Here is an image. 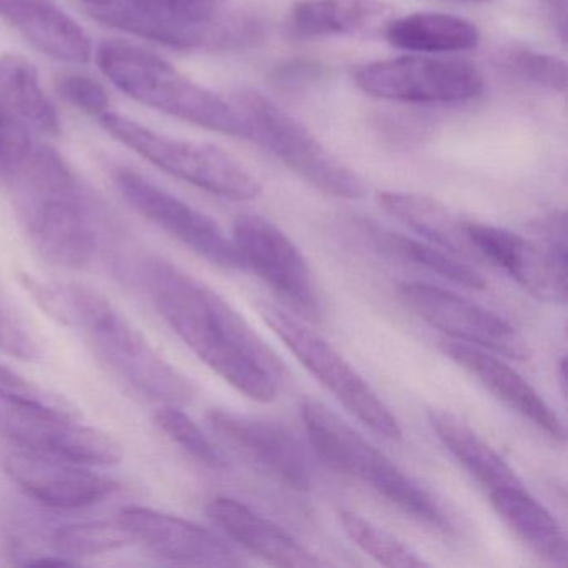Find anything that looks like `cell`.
<instances>
[{
  "label": "cell",
  "mask_w": 568,
  "mask_h": 568,
  "mask_svg": "<svg viewBox=\"0 0 568 568\" xmlns=\"http://www.w3.org/2000/svg\"><path fill=\"white\" fill-rule=\"evenodd\" d=\"M148 278L155 307L205 365L247 397L275 400L285 365L227 301L165 261Z\"/></svg>",
  "instance_id": "obj_1"
},
{
  "label": "cell",
  "mask_w": 568,
  "mask_h": 568,
  "mask_svg": "<svg viewBox=\"0 0 568 568\" xmlns=\"http://www.w3.org/2000/svg\"><path fill=\"white\" fill-rule=\"evenodd\" d=\"M95 61L119 91L148 108L229 138L254 139L251 125L234 104L145 49L105 41L99 45Z\"/></svg>",
  "instance_id": "obj_2"
},
{
  "label": "cell",
  "mask_w": 568,
  "mask_h": 568,
  "mask_svg": "<svg viewBox=\"0 0 568 568\" xmlns=\"http://www.w3.org/2000/svg\"><path fill=\"white\" fill-rule=\"evenodd\" d=\"M302 417L312 447L332 468L374 488L415 520L437 530H450V520L438 501L334 410L308 400Z\"/></svg>",
  "instance_id": "obj_3"
},
{
  "label": "cell",
  "mask_w": 568,
  "mask_h": 568,
  "mask_svg": "<svg viewBox=\"0 0 568 568\" xmlns=\"http://www.w3.org/2000/svg\"><path fill=\"white\" fill-rule=\"evenodd\" d=\"M99 119L109 135L161 171L231 201H252L262 192L257 179L217 145L181 141L108 111Z\"/></svg>",
  "instance_id": "obj_4"
},
{
  "label": "cell",
  "mask_w": 568,
  "mask_h": 568,
  "mask_svg": "<svg viewBox=\"0 0 568 568\" xmlns=\"http://www.w3.org/2000/svg\"><path fill=\"white\" fill-rule=\"evenodd\" d=\"M234 105L251 125L252 141L267 148L302 181L332 197L348 201L364 197L367 191L364 181L271 99L254 89H244L235 95Z\"/></svg>",
  "instance_id": "obj_5"
},
{
  "label": "cell",
  "mask_w": 568,
  "mask_h": 568,
  "mask_svg": "<svg viewBox=\"0 0 568 568\" xmlns=\"http://www.w3.org/2000/svg\"><path fill=\"white\" fill-rule=\"evenodd\" d=\"M262 317L297 361L358 420L388 440H400L402 428L397 418L324 337L307 327L301 318L277 307L262 308Z\"/></svg>",
  "instance_id": "obj_6"
},
{
  "label": "cell",
  "mask_w": 568,
  "mask_h": 568,
  "mask_svg": "<svg viewBox=\"0 0 568 568\" xmlns=\"http://www.w3.org/2000/svg\"><path fill=\"white\" fill-rule=\"evenodd\" d=\"M85 331L102 361L139 394L165 405L189 404L197 394L194 382L169 364L111 302Z\"/></svg>",
  "instance_id": "obj_7"
},
{
  "label": "cell",
  "mask_w": 568,
  "mask_h": 568,
  "mask_svg": "<svg viewBox=\"0 0 568 568\" xmlns=\"http://www.w3.org/2000/svg\"><path fill=\"white\" fill-rule=\"evenodd\" d=\"M354 81L365 94L400 102H465L484 92V79L460 59L407 55L361 65Z\"/></svg>",
  "instance_id": "obj_8"
},
{
  "label": "cell",
  "mask_w": 568,
  "mask_h": 568,
  "mask_svg": "<svg viewBox=\"0 0 568 568\" xmlns=\"http://www.w3.org/2000/svg\"><path fill=\"white\" fill-rule=\"evenodd\" d=\"M234 241L245 268L254 271L307 321H321L322 298L314 272L297 245L274 222L257 214L235 219Z\"/></svg>",
  "instance_id": "obj_9"
},
{
  "label": "cell",
  "mask_w": 568,
  "mask_h": 568,
  "mask_svg": "<svg viewBox=\"0 0 568 568\" xmlns=\"http://www.w3.org/2000/svg\"><path fill=\"white\" fill-rule=\"evenodd\" d=\"M402 304L442 334L514 361L530 358L527 338L494 312L475 302L424 282H400Z\"/></svg>",
  "instance_id": "obj_10"
},
{
  "label": "cell",
  "mask_w": 568,
  "mask_h": 568,
  "mask_svg": "<svg viewBox=\"0 0 568 568\" xmlns=\"http://www.w3.org/2000/svg\"><path fill=\"white\" fill-rule=\"evenodd\" d=\"M114 182L135 212L178 239L185 247L225 271H245L234 241L224 234L214 219L152 184L138 172L121 169L115 172Z\"/></svg>",
  "instance_id": "obj_11"
},
{
  "label": "cell",
  "mask_w": 568,
  "mask_h": 568,
  "mask_svg": "<svg viewBox=\"0 0 568 568\" xmlns=\"http://www.w3.org/2000/svg\"><path fill=\"white\" fill-rule=\"evenodd\" d=\"M465 231L478 258L507 272L528 294L548 304L567 302V248L480 222L465 221Z\"/></svg>",
  "instance_id": "obj_12"
},
{
  "label": "cell",
  "mask_w": 568,
  "mask_h": 568,
  "mask_svg": "<svg viewBox=\"0 0 568 568\" xmlns=\"http://www.w3.org/2000/svg\"><path fill=\"white\" fill-rule=\"evenodd\" d=\"M8 434L26 450L82 465L119 464L122 445L101 428L79 424L72 414L31 405L8 404Z\"/></svg>",
  "instance_id": "obj_13"
},
{
  "label": "cell",
  "mask_w": 568,
  "mask_h": 568,
  "mask_svg": "<svg viewBox=\"0 0 568 568\" xmlns=\"http://www.w3.org/2000/svg\"><path fill=\"white\" fill-rule=\"evenodd\" d=\"M209 425L229 448L295 490L312 487V464L302 442L284 425L214 408Z\"/></svg>",
  "instance_id": "obj_14"
},
{
  "label": "cell",
  "mask_w": 568,
  "mask_h": 568,
  "mask_svg": "<svg viewBox=\"0 0 568 568\" xmlns=\"http://www.w3.org/2000/svg\"><path fill=\"white\" fill-rule=\"evenodd\" d=\"M4 468L29 497L61 510L91 507L119 488L118 481L95 474L88 465L38 452H14L6 457Z\"/></svg>",
  "instance_id": "obj_15"
},
{
  "label": "cell",
  "mask_w": 568,
  "mask_h": 568,
  "mask_svg": "<svg viewBox=\"0 0 568 568\" xmlns=\"http://www.w3.org/2000/svg\"><path fill=\"white\" fill-rule=\"evenodd\" d=\"M39 254L64 268H84L95 254V234L81 187L22 201Z\"/></svg>",
  "instance_id": "obj_16"
},
{
  "label": "cell",
  "mask_w": 568,
  "mask_h": 568,
  "mask_svg": "<svg viewBox=\"0 0 568 568\" xmlns=\"http://www.w3.org/2000/svg\"><path fill=\"white\" fill-rule=\"evenodd\" d=\"M121 524L134 540L172 564L197 567H239L244 561L209 528L154 508L131 505L121 511Z\"/></svg>",
  "instance_id": "obj_17"
},
{
  "label": "cell",
  "mask_w": 568,
  "mask_h": 568,
  "mask_svg": "<svg viewBox=\"0 0 568 568\" xmlns=\"http://www.w3.org/2000/svg\"><path fill=\"white\" fill-rule=\"evenodd\" d=\"M442 351L455 364L478 378L495 397L500 398L521 417L537 425L548 437L564 440V427L555 412L548 407L547 402L535 392V388L501 358L488 354L484 348L462 344V342H444Z\"/></svg>",
  "instance_id": "obj_18"
},
{
  "label": "cell",
  "mask_w": 568,
  "mask_h": 568,
  "mask_svg": "<svg viewBox=\"0 0 568 568\" xmlns=\"http://www.w3.org/2000/svg\"><path fill=\"white\" fill-rule=\"evenodd\" d=\"M207 517L245 550L278 567L312 568L324 565L291 534L264 515L234 498L217 497L209 501Z\"/></svg>",
  "instance_id": "obj_19"
},
{
  "label": "cell",
  "mask_w": 568,
  "mask_h": 568,
  "mask_svg": "<svg viewBox=\"0 0 568 568\" xmlns=\"http://www.w3.org/2000/svg\"><path fill=\"white\" fill-rule=\"evenodd\" d=\"M0 18L49 58L72 64L91 61V39L54 0H0Z\"/></svg>",
  "instance_id": "obj_20"
},
{
  "label": "cell",
  "mask_w": 568,
  "mask_h": 568,
  "mask_svg": "<svg viewBox=\"0 0 568 568\" xmlns=\"http://www.w3.org/2000/svg\"><path fill=\"white\" fill-rule=\"evenodd\" d=\"M377 202L387 214L427 239L432 245L458 257L478 258L465 231V221L442 202L427 195L395 191L378 192Z\"/></svg>",
  "instance_id": "obj_21"
},
{
  "label": "cell",
  "mask_w": 568,
  "mask_h": 568,
  "mask_svg": "<svg viewBox=\"0 0 568 568\" xmlns=\"http://www.w3.org/2000/svg\"><path fill=\"white\" fill-rule=\"evenodd\" d=\"M427 415L428 424L434 428L438 440L487 490L524 487L517 471L487 440H484L470 425L465 424L457 415L442 410V408H432Z\"/></svg>",
  "instance_id": "obj_22"
},
{
  "label": "cell",
  "mask_w": 568,
  "mask_h": 568,
  "mask_svg": "<svg viewBox=\"0 0 568 568\" xmlns=\"http://www.w3.org/2000/svg\"><path fill=\"white\" fill-rule=\"evenodd\" d=\"M394 9L384 0H301L291 26L302 38L354 36L385 28Z\"/></svg>",
  "instance_id": "obj_23"
},
{
  "label": "cell",
  "mask_w": 568,
  "mask_h": 568,
  "mask_svg": "<svg viewBox=\"0 0 568 568\" xmlns=\"http://www.w3.org/2000/svg\"><path fill=\"white\" fill-rule=\"evenodd\" d=\"M490 504L501 520L531 551L548 564L567 565V538L550 511L538 504L525 487L490 491Z\"/></svg>",
  "instance_id": "obj_24"
},
{
  "label": "cell",
  "mask_w": 568,
  "mask_h": 568,
  "mask_svg": "<svg viewBox=\"0 0 568 568\" xmlns=\"http://www.w3.org/2000/svg\"><path fill=\"white\" fill-rule=\"evenodd\" d=\"M384 36L394 48L420 54H457L480 44L477 26L465 19L438 12H415L392 18Z\"/></svg>",
  "instance_id": "obj_25"
},
{
  "label": "cell",
  "mask_w": 568,
  "mask_h": 568,
  "mask_svg": "<svg viewBox=\"0 0 568 568\" xmlns=\"http://www.w3.org/2000/svg\"><path fill=\"white\" fill-rule=\"evenodd\" d=\"M0 104L41 134H61V118L42 89L38 69L22 55H0Z\"/></svg>",
  "instance_id": "obj_26"
},
{
  "label": "cell",
  "mask_w": 568,
  "mask_h": 568,
  "mask_svg": "<svg viewBox=\"0 0 568 568\" xmlns=\"http://www.w3.org/2000/svg\"><path fill=\"white\" fill-rule=\"evenodd\" d=\"M365 232L382 252L392 257L427 268L460 287L475 288V291H484L487 287V281L475 268L458 258L450 257L447 252L435 245L424 244L375 225L365 224Z\"/></svg>",
  "instance_id": "obj_27"
},
{
  "label": "cell",
  "mask_w": 568,
  "mask_h": 568,
  "mask_svg": "<svg viewBox=\"0 0 568 568\" xmlns=\"http://www.w3.org/2000/svg\"><path fill=\"white\" fill-rule=\"evenodd\" d=\"M338 520L347 537L382 565L394 568L428 567L427 561L418 557L412 548L362 515L342 510Z\"/></svg>",
  "instance_id": "obj_28"
},
{
  "label": "cell",
  "mask_w": 568,
  "mask_h": 568,
  "mask_svg": "<svg viewBox=\"0 0 568 568\" xmlns=\"http://www.w3.org/2000/svg\"><path fill=\"white\" fill-rule=\"evenodd\" d=\"M134 541L131 531L119 521L72 524L54 531V547L62 557L82 558L109 554Z\"/></svg>",
  "instance_id": "obj_29"
},
{
  "label": "cell",
  "mask_w": 568,
  "mask_h": 568,
  "mask_svg": "<svg viewBox=\"0 0 568 568\" xmlns=\"http://www.w3.org/2000/svg\"><path fill=\"white\" fill-rule=\"evenodd\" d=\"M155 424L162 432L178 444L185 454L191 455L199 464L212 470H225L227 460L224 454L212 444L205 432L185 414L178 405H165L155 414Z\"/></svg>",
  "instance_id": "obj_30"
},
{
  "label": "cell",
  "mask_w": 568,
  "mask_h": 568,
  "mask_svg": "<svg viewBox=\"0 0 568 568\" xmlns=\"http://www.w3.org/2000/svg\"><path fill=\"white\" fill-rule=\"evenodd\" d=\"M501 65L525 84L561 94L567 91V64L554 55L530 49H511L505 52Z\"/></svg>",
  "instance_id": "obj_31"
},
{
  "label": "cell",
  "mask_w": 568,
  "mask_h": 568,
  "mask_svg": "<svg viewBox=\"0 0 568 568\" xmlns=\"http://www.w3.org/2000/svg\"><path fill=\"white\" fill-rule=\"evenodd\" d=\"M36 145L28 125L0 104V179L6 184L24 168Z\"/></svg>",
  "instance_id": "obj_32"
},
{
  "label": "cell",
  "mask_w": 568,
  "mask_h": 568,
  "mask_svg": "<svg viewBox=\"0 0 568 568\" xmlns=\"http://www.w3.org/2000/svg\"><path fill=\"white\" fill-rule=\"evenodd\" d=\"M0 398L8 404L31 405V407H44L64 412V414H74L71 404H68V400H64L61 395L52 394V392L32 384L18 372L11 371L2 364H0Z\"/></svg>",
  "instance_id": "obj_33"
},
{
  "label": "cell",
  "mask_w": 568,
  "mask_h": 568,
  "mask_svg": "<svg viewBox=\"0 0 568 568\" xmlns=\"http://www.w3.org/2000/svg\"><path fill=\"white\" fill-rule=\"evenodd\" d=\"M58 91L64 101L92 118H101L102 114L111 111V99L104 85L88 75H64L59 79Z\"/></svg>",
  "instance_id": "obj_34"
},
{
  "label": "cell",
  "mask_w": 568,
  "mask_h": 568,
  "mask_svg": "<svg viewBox=\"0 0 568 568\" xmlns=\"http://www.w3.org/2000/svg\"><path fill=\"white\" fill-rule=\"evenodd\" d=\"M327 75L328 68L322 62L311 61V59H292L274 68L271 81L284 91H302L324 81Z\"/></svg>",
  "instance_id": "obj_35"
},
{
  "label": "cell",
  "mask_w": 568,
  "mask_h": 568,
  "mask_svg": "<svg viewBox=\"0 0 568 568\" xmlns=\"http://www.w3.org/2000/svg\"><path fill=\"white\" fill-rule=\"evenodd\" d=\"M0 348L21 358H34L38 355L34 342L2 314H0Z\"/></svg>",
  "instance_id": "obj_36"
},
{
  "label": "cell",
  "mask_w": 568,
  "mask_h": 568,
  "mask_svg": "<svg viewBox=\"0 0 568 568\" xmlns=\"http://www.w3.org/2000/svg\"><path fill=\"white\" fill-rule=\"evenodd\" d=\"M540 2L545 18L565 44L568 36V0H540Z\"/></svg>",
  "instance_id": "obj_37"
},
{
  "label": "cell",
  "mask_w": 568,
  "mask_h": 568,
  "mask_svg": "<svg viewBox=\"0 0 568 568\" xmlns=\"http://www.w3.org/2000/svg\"><path fill=\"white\" fill-rule=\"evenodd\" d=\"M85 4L92 6V9L108 8L114 4V0H84Z\"/></svg>",
  "instance_id": "obj_38"
},
{
  "label": "cell",
  "mask_w": 568,
  "mask_h": 568,
  "mask_svg": "<svg viewBox=\"0 0 568 568\" xmlns=\"http://www.w3.org/2000/svg\"><path fill=\"white\" fill-rule=\"evenodd\" d=\"M455 2H462V4L485 6V4H495V2H498V0H455Z\"/></svg>",
  "instance_id": "obj_39"
}]
</instances>
